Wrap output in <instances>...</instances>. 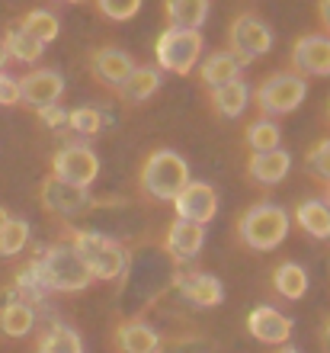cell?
<instances>
[{"mask_svg": "<svg viewBox=\"0 0 330 353\" xmlns=\"http://www.w3.org/2000/svg\"><path fill=\"white\" fill-rule=\"evenodd\" d=\"M324 205H330V183H327V203H324Z\"/></svg>", "mask_w": 330, "mask_h": 353, "instance_id": "obj_41", "label": "cell"}, {"mask_svg": "<svg viewBox=\"0 0 330 353\" xmlns=\"http://www.w3.org/2000/svg\"><path fill=\"white\" fill-rule=\"evenodd\" d=\"M71 248L81 254V261L87 263L93 279H119L129 267V254L116 238L100 232H71Z\"/></svg>", "mask_w": 330, "mask_h": 353, "instance_id": "obj_3", "label": "cell"}, {"mask_svg": "<svg viewBox=\"0 0 330 353\" xmlns=\"http://www.w3.org/2000/svg\"><path fill=\"white\" fill-rule=\"evenodd\" d=\"M199 68V81L209 90H215V87H221V84H231V81H240V61L231 52H212L202 65H196Z\"/></svg>", "mask_w": 330, "mask_h": 353, "instance_id": "obj_18", "label": "cell"}, {"mask_svg": "<svg viewBox=\"0 0 330 353\" xmlns=\"http://www.w3.org/2000/svg\"><path fill=\"white\" fill-rule=\"evenodd\" d=\"M247 331L257 337L260 344H289L292 337V318L282 315L273 305H257L247 318Z\"/></svg>", "mask_w": 330, "mask_h": 353, "instance_id": "obj_13", "label": "cell"}, {"mask_svg": "<svg viewBox=\"0 0 330 353\" xmlns=\"http://www.w3.org/2000/svg\"><path fill=\"white\" fill-rule=\"evenodd\" d=\"M141 3L145 0H96V10L112 23H129V19L138 17Z\"/></svg>", "mask_w": 330, "mask_h": 353, "instance_id": "obj_32", "label": "cell"}, {"mask_svg": "<svg viewBox=\"0 0 330 353\" xmlns=\"http://www.w3.org/2000/svg\"><path fill=\"white\" fill-rule=\"evenodd\" d=\"M327 116H330V106H327Z\"/></svg>", "mask_w": 330, "mask_h": 353, "instance_id": "obj_43", "label": "cell"}, {"mask_svg": "<svg viewBox=\"0 0 330 353\" xmlns=\"http://www.w3.org/2000/svg\"><path fill=\"white\" fill-rule=\"evenodd\" d=\"M3 48H7V58H17V61H26V65L39 61V58H42V52H45V46H42V42H36L32 36H26L19 26L10 29L7 36H3Z\"/></svg>", "mask_w": 330, "mask_h": 353, "instance_id": "obj_28", "label": "cell"}, {"mask_svg": "<svg viewBox=\"0 0 330 353\" xmlns=\"http://www.w3.org/2000/svg\"><path fill=\"white\" fill-rule=\"evenodd\" d=\"M174 209H176V219L205 228V225L215 219V212H218V193H215V186L205 183V180H189V183L174 196Z\"/></svg>", "mask_w": 330, "mask_h": 353, "instance_id": "obj_9", "label": "cell"}, {"mask_svg": "<svg viewBox=\"0 0 330 353\" xmlns=\"http://www.w3.org/2000/svg\"><path fill=\"white\" fill-rule=\"evenodd\" d=\"M164 244H167V251L174 254L176 261H189V257H196V254L202 251V244H205V228H202V225L176 219V222L170 225V232H167Z\"/></svg>", "mask_w": 330, "mask_h": 353, "instance_id": "obj_16", "label": "cell"}, {"mask_svg": "<svg viewBox=\"0 0 330 353\" xmlns=\"http://www.w3.org/2000/svg\"><path fill=\"white\" fill-rule=\"evenodd\" d=\"M308 97V84H305L302 74L295 71H279V74H269L257 90H250V100L257 103V110L263 119L269 116H289L305 103Z\"/></svg>", "mask_w": 330, "mask_h": 353, "instance_id": "obj_6", "label": "cell"}, {"mask_svg": "<svg viewBox=\"0 0 330 353\" xmlns=\"http://www.w3.org/2000/svg\"><path fill=\"white\" fill-rule=\"evenodd\" d=\"M26 244H29V222L10 215L3 228H0V257H17Z\"/></svg>", "mask_w": 330, "mask_h": 353, "instance_id": "obj_29", "label": "cell"}, {"mask_svg": "<svg viewBox=\"0 0 330 353\" xmlns=\"http://www.w3.org/2000/svg\"><path fill=\"white\" fill-rule=\"evenodd\" d=\"M285 234H289V212L273 203L250 205L238 222V238L250 251H276L285 241Z\"/></svg>", "mask_w": 330, "mask_h": 353, "instance_id": "obj_4", "label": "cell"}, {"mask_svg": "<svg viewBox=\"0 0 330 353\" xmlns=\"http://www.w3.org/2000/svg\"><path fill=\"white\" fill-rule=\"evenodd\" d=\"M90 71H93V77H96L103 87L119 90L122 81L135 71V61H132V55H129V52H122V48L103 46V48H96V52H93Z\"/></svg>", "mask_w": 330, "mask_h": 353, "instance_id": "obj_14", "label": "cell"}, {"mask_svg": "<svg viewBox=\"0 0 330 353\" xmlns=\"http://www.w3.org/2000/svg\"><path fill=\"white\" fill-rule=\"evenodd\" d=\"M279 353H298V350H295V347H285V350H279Z\"/></svg>", "mask_w": 330, "mask_h": 353, "instance_id": "obj_40", "label": "cell"}, {"mask_svg": "<svg viewBox=\"0 0 330 353\" xmlns=\"http://www.w3.org/2000/svg\"><path fill=\"white\" fill-rule=\"evenodd\" d=\"M19 103V84L17 77H10L0 71V106H17Z\"/></svg>", "mask_w": 330, "mask_h": 353, "instance_id": "obj_35", "label": "cell"}, {"mask_svg": "<svg viewBox=\"0 0 330 353\" xmlns=\"http://www.w3.org/2000/svg\"><path fill=\"white\" fill-rule=\"evenodd\" d=\"M305 164H308L311 176H318V180H327V183H330V139L318 141V145L308 151Z\"/></svg>", "mask_w": 330, "mask_h": 353, "instance_id": "obj_33", "label": "cell"}, {"mask_svg": "<svg viewBox=\"0 0 330 353\" xmlns=\"http://www.w3.org/2000/svg\"><path fill=\"white\" fill-rule=\"evenodd\" d=\"M180 289H183V296L189 299L196 308H215V305H221V299H225L221 283L215 276H209V273L180 276Z\"/></svg>", "mask_w": 330, "mask_h": 353, "instance_id": "obj_20", "label": "cell"}, {"mask_svg": "<svg viewBox=\"0 0 330 353\" xmlns=\"http://www.w3.org/2000/svg\"><path fill=\"white\" fill-rule=\"evenodd\" d=\"M167 19L176 29H199L209 19V0H167Z\"/></svg>", "mask_w": 330, "mask_h": 353, "instance_id": "obj_24", "label": "cell"}, {"mask_svg": "<svg viewBox=\"0 0 330 353\" xmlns=\"http://www.w3.org/2000/svg\"><path fill=\"white\" fill-rule=\"evenodd\" d=\"M39 119H42V125H48V129H61V125H68V110H61L58 103H52V106H42V110H39Z\"/></svg>", "mask_w": 330, "mask_h": 353, "instance_id": "obj_34", "label": "cell"}, {"mask_svg": "<svg viewBox=\"0 0 330 353\" xmlns=\"http://www.w3.org/2000/svg\"><path fill=\"white\" fill-rule=\"evenodd\" d=\"M19 103L23 106H32V110H42V106H52V103L61 100L65 93V77L52 71V68H39V71H29L26 77H19Z\"/></svg>", "mask_w": 330, "mask_h": 353, "instance_id": "obj_10", "label": "cell"}, {"mask_svg": "<svg viewBox=\"0 0 330 353\" xmlns=\"http://www.w3.org/2000/svg\"><path fill=\"white\" fill-rule=\"evenodd\" d=\"M209 103H212V110H215V116H221V119H238L250 103V87L244 84V81L221 84V87H215V90H209Z\"/></svg>", "mask_w": 330, "mask_h": 353, "instance_id": "obj_17", "label": "cell"}, {"mask_svg": "<svg viewBox=\"0 0 330 353\" xmlns=\"http://www.w3.org/2000/svg\"><path fill=\"white\" fill-rule=\"evenodd\" d=\"M292 65L308 77H330V36L324 32L302 36L292 48Z\"/></svg>", "mask_w": 330, "mask_h": 353, "instance_id": "obj_12", "label": "cell"}, {"mask_svg": "<svg viewBox=\"0 0 330 353\" xmlns=\"http://www.w3.org/2000/svg\"><path fill=\"white\" fill-rule=\"evenodd\" d=\"M321 19H324V26L330 29V0H321Z\"/></svg>", "mask_w": 330, "mask_h": 353, "instance_id": "obj_36", "label": "cell"}, {"mask_svg": "<svg viewBox=\"0 0 330 353\" xmlns=\"http://www.w3.org/2000/svg\"><path fill=\"white\" fill-rule=\"evenodd\" d=\"M36 270L45 292H81V289H87L93 283L87 263L81 261V254L74 251L71 244L48 248L36 261Z\"/></svg>", "mask_w": 330, "mask_h": 353, "instance_id": "obj_1", "label": "cell"}, {"mask_svg": "<svg viewBox=\"0 0 330 353\" xmlns=\"http://www.w3.org/2000/svg\"><path fill=\"white\" fill-rule=\"evenodd\" d=\"M7 219H10V212L3 209V205H0V228H3V222H7Z\"/></svg>", "mask_w": 330, "mask_h": 353, "instance_id": "obj_38", "label": "cell"}, {"mask_svg": "<svg viewBox=\"0 0 330 353\" xmlns=\"http://www.w3.org/2000/svg\"><path fill=\"white\" fill-rule=\"evenodd\" d=\"M292 170V154L282 148H273V151H254L247 161V176L254 183L260 186H276L282 183L285 176Z\"/></svg>", "mask_w": 330, "mask_h": 353, "instance_id": "obj_15", "label": "cell"}, {"mask_svg": "<svg viewBox=\"0 0 330 353\" xmlns=\"http://www.w3.org/2000/svg\"><path fill=\"white\" fill-rule=\"evenodd\" d=\"M295 222L305 234L324 241V238H330V205H324L321 199H305L295 205Z\"/></svg>", "mask_w": 330, "mask_h": 353, "instance_id": "obj_22", "label": "cell"}, {"mask_svg": "<svg viewBox=\"0 0 330 353\" xmlns=\"http://www.w3.org/2000/svg\"><path fill=\"white\" fill-rule=\"evenodd\" d=\"M39 353H83V341L74 327L52 325L39 337Z\"/></svg>", "mask_w": 330, "mask_h": 353, "instance_id": "obj_27", "label": "cell"}, {"mask_svg": "<svg viewBox=\"0 0 330 353\" xmlns=\"http://www.w3.org/2000/svg\"><path fill=\"white\" fill-rule=\"evenodd\" d=\"M52 176L61 180V183L87 190L100 176V158L87 145H68L52 158Z\"/></svg>", "mask_w": 330, "mask_h": 353, "instance_id": "obj_8", "label": "cell"}, {"mask_svg": "<svg viewBox=\"0 0 330 353\" xmlns=\"http://www.w3.org/2000/svg\"><path fill=\"white\" fill-rule=\"evenodd\" d=\"M19 29H23L26 36H32L36 42L48 46V42H55V39H58L61 23H58V17L52 13V10H29L26 17L19 19Z\"/></svg>", "mask_w": 330, "mask_h": 353, "instance_id": "obj_25", "label": "cell"}, {"mask_svg": "<svg viewBox=\"0 0 330 353\" xmlns=\"http://www.w3.org/2000/svg\"><path fill=\"white\" fill-rule=\"evenodd\" d=\"M273 289H276V296L289 299V302H298L308 292V273H305V267H298L292 261L279 263L273 270Z\"/></svg>", "mask_w": 330, "mask_h": 353, "instance_id": "obj_23", "label": "cell"}, {"mask_svg": "<svg viewBox=\"0 0 330 353\" xmlns=\"http://www.w3.org/2000/svg\"><path fill=\"white\" fill-rule=\"evenodd\" d=\"M202 39L199 29H176V26H167L161 36H157V46H154V58H157V68L167 71V74H176V77H186L193 74V68L199 65L202 58Z\"/></svg>", "mask_w": 330, "mask_h": 353, "instance_id": "obj_5", "label": "cell"}, {"mask_svg": "<svg viewBox=\"0 0 330 353\" xmlns=\"http://www.w3.org/2000/svg\"><path fill=\"white\" fill-rule=\"evenodd\" d=\"M157 90H161V71H157V68L135 65V71L122 81V87L116 93H119L125 103H145V100H151Z\"/></svg>", "mask_w": 330, "mask_h": 353, "instance_id": "obj_21", "label": "cell"}, {"mask_svg": "<svg viewBox=\"0 0 330 353\" xmlns=\"http://www.w3.org/2000/svg\"><path fill=\"white\" fill-rule=\"evenodd\" d=\"M116 344H119V353H161V337L145 321H125V325H119Z\"/></svg>", "mask_w": 330, "mask_h": 353, "instance_id": "obj_19", "label": "cell"}, {"mask_svg": "<svg viewBox=\"0 0 330 353\" xmlns=\"http://www.w3.org/2000/svg\"><path fill=\"white\" fill-rule=\"evenodd\" d=\"M39 203L45 205L52 215H61V219H71V215H81L87 205H90V193L81 190V186L61 183L55 176H48L45 183L39 186Z\"/></svg>", "mask_w": 330, "mask_h": 353, "instance_id": "obj_11", "label": "cell"}, {"mask_svg": "<svg viewBox=\"0 0 330 353\" xmlns=\"http://www.w3.org/2000/svg\"><path fill=\"white\" fill-rule=\"evenodd\" d=\"M3 65H7V48H3V42H0V71H3Z\"/></svg>", "mask_w": 330, "mask_h": 353, "instance_id": "obj_37", "label": "cell"}, {"mask_svg": "<svg viewBox=\"0 0 330 353\" xmlns=\"http://www.w3.org/2000/svg\"><path fill=\"white\" fill-rule=\"evenodd\" d=\"M228 42H231V55L238 58L240 65H247L254 58H263L273 48V29L266 26L260 17L244 13L231 23L228 29Z\"/></svg>", "mask_w": 330, "mask_h": 353, "instance_id": "obj_7", "label": "cell"}, {"mask_svg": "<svg viewBox=\"0 0 330 353\" xmlns=\"http://www.w3.org/2000/svg\"><path fill=\"white\" fill-rule=\"evenodd\" d=\"M324 334H327V341H330V318H327V325H324Z\"/></svg>", "mask_w": 330, "mask_h": 353, "instance_id": "obj_39", "label": "cell"}, {"mask_svg": "<svg viewBox=\"0 0 330 353\" xmlns=\"http://www.w3.org/2000/svg\"><path fill=\"white\" fill-rule=\"evenodd\" d=\"M36 325V312L26 302H10L0 308V331L7 337H26Z\"/></svg>", "mask_w": 330, "mask_h": 353, "instance_id": "obj_26", "label": "cell"}, {"mask_svg": "<svg viewBox=\"0 0 330 353\" xmlns=\"http://www.w3.org/2000/svg\"><path fill=\"white\" fill-rule=\"evenodd\" d=\"M68 3H81V0H68Z\"/></svg>", "mask_w": 330, "mask_h": 353, "instance_id": "obj_42", "label": "cell"}, {"mask_svg": "<svg viewBox=\"0 0 330 353\" xmlns=\"http://www.w3.org/2000/svg\"><path fill=\"white\" fill-rule=\"evenodd\" d=\"M279 141H282V132H279L276 122L257 119L247 125V145L254 151H273V148H279Z\"/></svg>", "mask_w": 330, "mask_h": 353, "instance_id": "obj_30", "label": "cell"}, {"mask_svg": "<svg viewBox=\"0 0 330 353\" xmlns=\"http://www.w3.org/2000/svg\"><path fill=\"white\" fill-rule=\"evenodd\" d=\"M68 125L77 135H96L103 129V112L93 110V106H77V110L68 112Z\"/></svg>", "mask_w": 330, "mask_h": 353, "instance_id": "obj_31", "label": "cell"}, {"mask_svg": "<svg viewBox=\"0 0 330 353\" xmlns=\"http://www.w3.org/2000/svg\"><path fill=\"white\" fill-rule=\"evenodd\" d=\"M189 183V164L170 148L151 151L141 164V190L157 203H174V196Z\"/></svg>", "mask_w": 330, "mask_h": 353, "instance_id": "obj_2", "label": "cell"}]
</instances>
